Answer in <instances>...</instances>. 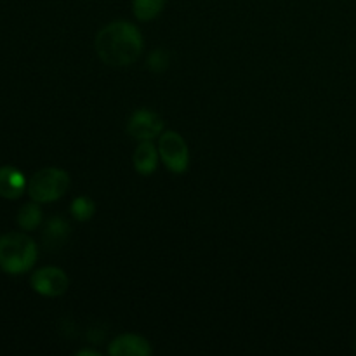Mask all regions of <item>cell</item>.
I'll return each mask as SVG.
<instances>
[{"instance_id": "1", "label": "cell", "mask_w": 356, "mask_h": 356, "mask_svg": "<svg viewBox=\"0 0 356 356\" xmlns=\"http://www.w3.org/2000/svg\"><path fill=\"white\" fill-rule=\"evenodd\" d=\"M96 52L108 66H129L139 58L143 51L141 31L127 21H113L96 35Z\"/></svg>"}, {"instance_id": "2", "label": "cell", "mask_w": 356, "mask_h": 356, "mask_svg": "<svg viewBox=\"0 0 356 356\" xmlns=\"http://www.w3.org/2000/svg\"><path fill=\"white\" fill-rule=\"evenodd\" d=\"M37 261V245L24 233H6L0 236V270L9 275H23Z\"/></svg>"}, {"instance_id": "3", "label": "cell", "mask_w": 356, "mask_h": 356, "mask_svg": "<svg viewBox=\"0 0 356 356\" xmlns=\"http://www.w3.org/2000/svg\"><path fill=\"white\" fill-rule=\"evenodd\" d=\"M70 188V176L63 169H56V167H47L31 177L28 183V195L31 200L38 202V204H49L68 191Z\"/></svg>"}, {"instance_id": "4", "label": "cell", "mask_w": 356, "mask_h": 356, "mask_svg": "<svg viewBox=\"0 0 356 356\" xmlns=\"http://www.w3.org/2000/svg\"><path fill=\"white\" fill-rule=\"evenodd\" d=\"M159 153L167 169L174 174H183L190 163V153L184 139L177 132L165 131L160 138Z\"/></svg>"}, {"instance_id": "5", "label": "cell", "mask_w": 356, "mask_h": 356, "mask_svg": "<svg viewBox=\"0 0 356 356\" xmlns=\"http://www.w3.org/2000/svg\"><path fill=\"white\" fill-rule=\"evenodd\" d=\"M163 120L152 110H136L127 122V134L138 141H152L162 132Z\"/></svg>"}, {"instance_id": "6", "label": "cell", "mask_w": 356, "mask_h": 356, "mask_svg": "<svg viewBox=\"0 0 356 356\" xmlns=\"http://www.w3.org/2000/svg\"><path fill=\"white\" fill-rule=\"evenodd\" d=\"M70 280L66 277L65 271L61 268L47 266L42 270L35 271L31 277V287L35 292L40 296H47V298H56L68 291Z\"/></svg>"}, {"instance_id": "7", "label": "cell", "mask_w": 356, "mask_h": 356, "mask_svg": "<svg viewBox=\"0 0 356 356\" xmlns=\"http://www.w3.org/2000/svg\"><path fill=\"white\" fill-rule=\"evenodd\" d=\"M108 353L113 356H148L152 353V346L145 337L138 334H124L113 339L108 348Z\"/></svg>"}, {"instance_id": "8", "label": "cell", "mask_w": 356, "mask_h": 356, "mask_svg": "<svg viewBox=\"0 0 356 356\" xmlns=\"http://www.w3.org/2000/svg\"><path fill=\"white\" fill-rule=\"evenodd\" d=\"M26 190V179L16 167H0V197L7 200H16Z\"/></svg>"}, {"instance_id": "9", "label": "cell", "mask_w": 356, "mask_h": 356, "mask_svg": "<svg viewBox=\"0 0 356 356\" xmlns=\"http://www.w3.org/2000/svg\"><path fill=\"white\" fill-rule=\"evenodd\" d=\"M70 236V225L61 218V216H52L45 225L44 233H42V242H44L45 250L54 252L61 249L63 243Z\"/></svg>"}, {"instance_id": "10", "label": "cell", "mask_w": 356, "mask_h": 356, "mask_svg": "<svg viewBox=\"0 0 356 356\" xmlns=\"http://www.w3.org/2000/svg\"><path fill=\"white\" fill-rule=\"evenodd\" d=\"M132 162H134V169L141 176H149L152 172H155L156 165H159V153L152 141H141V145L134 152Z\"/></svg>"}, {"instance_id": "11", "label": "cell", "mask_w": 356, "mask_h": 356, "mask_svg": "<svg viewBox=\"0 0 356 356\" xmlns=\"http://www.w3.org/2000/svg\"><path fill=\"white\" fill-rule=\"evenodd\" d=\"M42 222V209L38 207V202H31V204L23 205L17 212V225L24 232H31V229L38 228Z\"/></svg>"}, {"instance_id": "12", "label": "cell", "mask_w": 356, "mask_h": 356, "mask_svg": "<svg viewBox=\"0 0 356 356\" xmlns=\"http://www.w3.org/2000/svg\"><path fill=\"white\" fill-rule=\"evenodd\" d=\"M165 2L167 0H132V10L138 19L149 21L162 13Z\"/></svg>"}, {"instance_id": "13", "label": "cell", "mask_w": 356, "mask_h": 356, "mask_svg": "<svg viewBox=\"0 0 356 356\" xmlns=\"http://www.w3.org/2000/svg\"><path fill=\"white\" fill-rule=\"evenodd\" d=\"M96 212V204L89 197H76L72 202V216L76 221H89Z\"/></svg>"}, {"instance_id": "14", "label": "cell", "mask_w": 356, "mask_h": 356, "mask_svg": "<svg viewBox=\"0 0 356 356\" xmlns=\"http://www.w3.org/2000/svg\"><path fill=\"white\" fill-rule=\"evenodd\" d=\"M170 65V54L165 49H155L148 58V68L153 73H162L169 68Z\"/></svg>"}, {"instance_id": "15", "label": "cell", "mask_w": 356, "mask_h": 356, "mask_svg": "<svg viewBox=\"0 0 356 356\" xmlns=\"http://www.w3.org/2000/svg\"><path fill=\"white\" fill-rule=\"evenodd\" d=\"M79 356H82V355H92V356H99V353H97V351H89V350H83V351H79V353H76Z\"/></svg>"}, {"instance_id": "16", "label": "cell", "mask_w": 356, "mask_h": 356, "mask_svg": "<svg viewBox=\"0 0 356 356\" xmlns=\"http://www.w3.org/2000/svg\"><path fill=\"white\" fill-rule=\"evenodd\" d=\"M353 346H355V351H356V337H355V344H353Z\"/></svg>"}]
</instances>
